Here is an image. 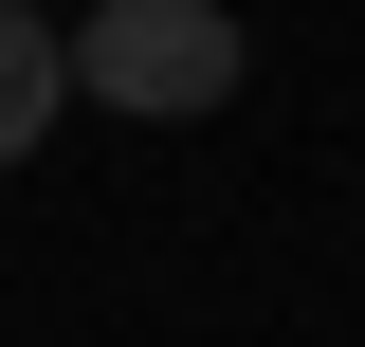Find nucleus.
<instances>
[{"instance_id": "nucleus-1", "label": "nucleus", "mask_w": 365, "mask_h": 347, "mask_svg": "<svg viewBox=\"0 0 365 347\" xmlns=\"http://www.w3.org/2000/svg\"><path fill=\"white\" fill-rule=\"evenodd\" d=\"M55 55H73V91L128 110V129H201V110H237V74H256V37H237L220 0H91Z\"/></svg>"}, {"instance_id": "nucleus-2", "label": "nucleus", "mask_w": 365, "mask_h": 347, "mask_svg": "<svg viewBox=\"0 0 365 347\" xmlns=\"http://www.w3.org/2000/svg\"><path fill=\"white\" fill-rule=\"evenodd\" d=\"M55 110H73V55H55V19H19V0H0V183L37 165Z\"/></svg>"}]
</instances>
